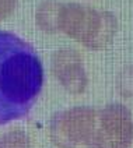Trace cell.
Instances as JSON below:
<instances>
[{"instance_id": "1", "label": "cell", "mask_w": 133, "mask_h": 148, "mask_svg": "<svg viewBox=\"0 0 133 148\" xmlns=\"http://www.w3.org/2000/svg\"><path fill=\"white\" fill-rule=\"evenodd\" d=\"M43 85V66L34 48L0 31V124L28 115Z\"/></svg>"}, {"instance_id": "2", "label": "cell", "mask_w": 133, "mask_h": 148, "mask_svg": "<svg viewBox=\"0 0 133 148\" xmlns=\"http://www.w3.org/2000/svg\"><path fill=\"white\" fill-rule=\"evenodd\" d=\"M116 29V17L111 11L97 10L79 3L62 4L60 31L88 49L107 48L112 43Z\"/></svg>"}, {"instance_id": "3", "label": "cell", "mask_w": 133, "mask_h": 148, "mask_svg": "<svg viewBox=\"0 0 133 148\" xmlns=\"http://www.w3.org/2000/svg\"><path fill=\"white\" fill-rule=\"evenodd\" d=\"M95 116L97 109L91 106H74L58 112L49 123L52 143L59 148L90 145Z\"/></svg>"}, {"instance_id": "4", "label": "cell", "mask_w": 133, "mask_h": 148, "mask_svg": "<svg viewBox=\"0 0 133 148\" xmlns=\"http://www.w3.org/2000/svg\"><path fill=\"white\" fill-rule=\"evenodd\" d=\"M133 141V116L121 103L97 109L91 148H129Z\"/></svg>"}, {"instance_id": "5", "label": "cell", "mask_w": 133, "mask_h": 148, "mask_svg": "<svg viewBox=\"0 0 133 148\" xmlns=\"http://www.w3.org/2000/svg\"><path fill=\"white\" fill-rule=\"evenodd\" d=\"M52 73L62 84V87L73 94L79 95L85 91L88 77L83 64V58L76 49H60L52 56Z\"/></svg>"}, {"instance_id": "6", "label": "cell", "mask_w": 133, "mask_h": 148, "mask_svg": "<svg viewBox=\"0 0 133 148\" xmlns=\"http://www.w3.org/2000/svg\"><path fill=\"white\" fill-rule=\"evenodd\" d=\"M60 10L62 4L55 0H45L38 6L35 18L42 31L50 34L60 31Z\"/></svg>"}, {"instance_id": "7", "label": "cell", "mask_w": 133, "mask_h": 148, "mask_svg": "<svg viewBox=\"0 0 133 148\" xmlns=\"http://www.w3.org/2000/svg\"><path fill=\"white\" fill-rule=\"evenodd\" d=\"M0 148H30V138L21 129H13L0 137Z\"/></svg>"}, {"instance_id": "8", "label": "cell", "mask_w": 133, "mask_h": 148, "mask_svg": "<svg viewBox=\"0 0 133 148\" xmlns=\"http://www.w3.org/2000/svg\"><path fill=\"white\" fill-rule=\"evenodd\" d=\"M118 90L125 98L133 97V64H127L118 75Z\"/></svg>"}, {"instance_id": "9", "label": "cell", "mask_w": 133, "mask_h": 148, "mask_svg": "<svg viewBox=\"0 0 133 148\" xmlns=\"http://www.w3.org/2000/svg\"><path fill=\"white\" fill-rule=\"evenodd\" d=\"M17 0H0V20H4L16 7Z\"/></svg>"}]
</instances>
